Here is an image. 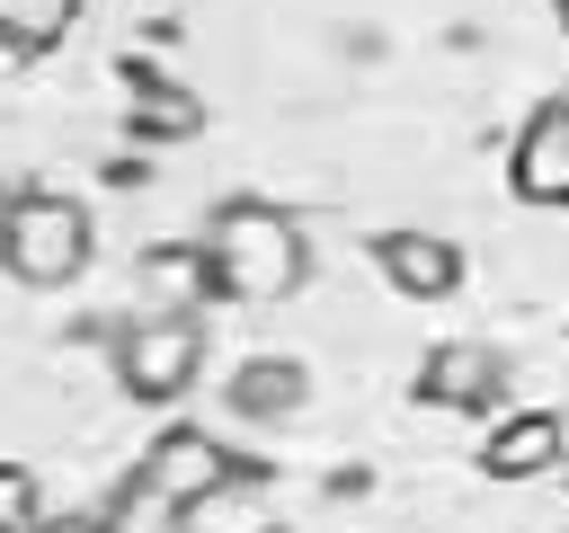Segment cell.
I'll return each instance as SVG.
<instances>
[{
	"label": "cell",
	"instance_id": "cell-1",
	"mask_svg": "<svg viewBox=\"0 0 569 533\" xmlns=\"http://www.w3.org/2000/svg\"><path fill=\"white\" fill-rule=\"evenodd\" d=\"M196 249H204L213 302H249V311L284 302V293L311 275V240H302V222H293L284 204H267V195H231V204H213V222L196 231Z\"/></svg>",
	"mask_w": 569,
	"mask_h": 533
},
{
	"label": "cell",
	"instance_id": "cell-12",
	"mask_svg": "<svg viewBox=\"0 0 569 533\" xmlns=\"http://www.w3.org/2000/svg\"><path fill=\"white\" fill-rule=\"evenodd\" d=\"M142 302H151V311H196V302H213L204 249H196V240H187V249H151V258H142Z\"/></svg>",
	"mask_w": 569,
	"mask_h": 533
},
{
	"label": "cell",
	"instance_id": "cell-16",
	"mask_svg": "<svg viewBox=\"0 0 569 533\" xmlns=\"http://www.w3.org/2000/svg\"><path fill=\"white\" fill-rule=\"evenodd\" d=\"M551 9H560V18H569V0H551Z\"/></svg>",
	"mask_w": 569,
	"mask_h": 533
},
{
	"label": "cell",
	"instance_id": "cell-10",
	"mask_svg": "<svg viewBox=\"0 0 569 533\" xmlns=\"http://www.w3.org/2000/svg\"><path fill=\"white\" fill-rule=\"evenodd\" d=\"M124 124H133V142H187V133L204 124V98L133 62V107H124Z\"/></svg>",
	"mask_w": 569,
	"mask_h": 533
},
{
	"label": "cell",
	"instance_id": "cell-3",
	"mask_svg": "<svg viewBox=\"0 0 569 533\" xmlns=\"http://www.w3.org/2000/svg\"><path fill=\"white\" fill-rule=\"evenodd\" d=\"M196 373H204V320H196V311H142V320L116 338V391L142 400V409L187 400Z\"/></svg>",
	"mask_w": 569,
	"mask_h": 533
},
{
	"label": "cell",
	"instance_id": "cell-8",
	"mask_svg": "<svg viewBox=\"0 0 569 533\" xmlns=\"http://www.w3.org/2000/svg\"><path fill=\"white\" fill-rule=\"evenodd\" d=\"M222 400H231V418H249V426H276V418H293V409L311 400V373H302L293 355H249V364L222 382Z\"/></svg>",
	"mask_w": 569,
	"mask_h": 533
},
{
	"label": "cell",
	"instance_id": "cell-7",
	"mask_svg": "<svg viewBox=\"0 0 569 533\" xmlns=\"http://www.w3.org/2000/svg\"><path fill=\"white\" fill-rule=\"evenodd\" d=\"M373 266H382V284L409 293V302H445V293L462 284V249H453L445 231H373Z\"/></svg>",
	"mask_w": 569,
	"mask_h": 533
},
{
	"label": "cell",
	"instance_id": "cell-9",
	"mask_svg": "<svg viewBox=\"0 0 569 533\" xmlns=\"http://www.w3.org/2000/svg\"><path fill=\"white\" fill-rule=\"evenodd\" d=\"M560 453H569V418L525 409V418H507V426L480 444V471H489V480H533V471H551Z\"/></svg>",
	"mask_w": 569,
	"mask_h": 533
},
{
	"label": "cell",
	"instance_id": "cell-5",
	"mask_svg": "<svg viewBox=\"0 0 569 533\" xmlns=\"http://www.w3.org/2000/svg\"><path fill=\"white\" fill-rule=\"evenodd\" d=\"M507 187L525 204H569V98H542L507 142Z\"/></svg>",
	"mask_w": 569,
	"mask_h": 533
},
{
	"label": "cell",
	"instance_id": "cell-15",
	"mask_svg": "<svg viewBox=\"0 0 569 533\" xmlns=\"http://www.w3.org/2000/svg\"><path fill=\"white\" fill-rule=\"evenodd\" d=\"M36 533H107V515H44Z\"/></svg>",
	"mask_w": 569,
	"mask_h": 533
},
{
	"label": "cell",
	"instance_id": "cell-2",
	"mask_svg": "<svg viewBox=\"0 0 569 533\" xmlns=\"http://www.w3.org/2000/svg\"><path fill=\"white\" fill-rule=\"evenodd\" d=\"M89 249H98V231H89V213H80L71 195L27 187V195L0 204V266H9L18 284H71V275L89 266Z\"/></svg>",
	"mask_w": 569,
	"mask_h": 533
},
{
	"label": "cell",
	"instance_id": "cell-6",
	"mask_svg": "<svg viewBox=\"0 0 569 533\" xmlns=\"http://www.w3.org/2000/svg\"><path fill=\"white\" fill-rule=\"evenodd\" d=\"M498 391H507V355L480 346V338H445L418 364V400L427 409H498Z\"/></svg>",
	"mask_w": 569,
	"mask_h": 533
},
{
	"label": "cell",
	"instance_id": "cell-4",
	"mask_svg": "<svg viewBox=\"0 0 569 533\" xmlns=\"http://www.w3.org/2000/svg\"><path fill=\"white\" fill-rule=\"evenodd\" d=\"M133 471H142V480H160V489H169V497H187V506H204V497H222L231 480H249V462H240L231 444H213L204 426H169V435H151Z\"/></svg>",
	"mask_w": 569,
	"mask_h": 533
},
{
	"label": "cell",
	"instance_id": "cell-14",
	"mask_svg": "<svg viewBox=\"0 0 569 533\" xmlns=\"http://www.w3.org/2000/svg\"><path fill=\"white\" fill-rule=\"evenodd\" d=\"M44 524V489L27 462H0V533H36Z\"/></svg>",
	"mask_w": 569,
	"mask_h": 533
},
{
	"label": "cell",
	"instance_id": "cell-13",
	"mask_svg": "<svg viewBox=\"0 0 569 533\" xmlns=\"http://www.w3.org/2000/svg\"><path fill=\"white\" fill-rule=\"evenodd\" d=\"M71 27H80V0H0V53H18V62L53 53Z\"/></svg>",
	"mask_w": 569,
	"mask_h": 533
},
{
	"label": "cell",
	"instance_id": "cell-11",
	"mask_svg": "<svg viewBox=\"0 0 569 533\" xmlns=\"http://www.w3.org/2000/svg\"><path fill=\"white\" fill-rule=\"evenodd\" d=\"M107 515V533H196V506L187 497H169L160 480H142V471H124L116 480V497L98 506Z\"/></svg>",
	"mask_w": 569,
	"mask_h": 533
}]
</instances>
